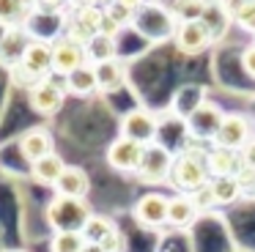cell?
I'll list each match as a JSON object with an SVG mask.
<instances>
[{
  "mask_svg": "<svg viewBox=\"0 0 255 252\" xmlns=\"http://www.w3.org/2000/svg\"><path fill=\"white\" fill-rule=\"evenodd\" d=\"M129 30L145 44H167L173 41L178 30V16L170 8V3H159V0H148L132 14V27Z\"/></svg>",
  "mask_w": 255,
  "mask_h": 252,
  "instance_id": "1",
  "label": "cell"
},
{
  "mask_svg": "<svg viewBox=\"0 0 255 252\" xmlns=\"http://www.w3.org/2000/svg\"><path fill=\"white\" fill-rule=\"evenodd\" d=\"M209 148L211 145H203V142H189L181 151H176V162H173L167 186H173L176 192H195L203 184H209Z\"/></svg>",
  "mask_w": 255,
  "mask_h": 252,
  "instance_id": "2",
  "label": "cell"
},
{
  "mask_svg": "<svg viewBox=\"0 0 255 252\" xmlns=\"http://www.w3.org/2000/svg\"><path fill=\"white\" fill-rule=\"evenodd\" d=\"M50 74H52V44L36 41V38L28 44L22 60L14 69H8V80L17 88H25V91H30L36 82L47 80Z\"/></svg>",
  "mask_w": 255,
  "mask_h": 252,
  "instance_id": "3",
  "label": "cell"
},
{
  "mask_svg": "<svg viewBox=\"0 0 255 252\" xmlns=\"http://www.w3.org/2000/svg\"><path fill=\"white\" fill-rule=\"evenodd\" d=\"M173 162H176V151L167 148L165 142L154 140L143 145V156H140V164L134 170V178L143 186H165L170 184V173H173Z\"/></svg>",
  "mask_w": 255,
  "mask_h": 252,
  "instance_id": "4",
  "label": "cell"
},
{
  "mask_svg": "<svg viewBox=\"0 0 255 252\" xmlns=\"http://www.w3.org/2000/svg\"><path fill=\"white\" fill-rule=\"evenodd\" d=\"M91 206L88 200L80 197H66V195H52V200L44 206V219L52 228V233L63 230H83L85 222L91 219Z\"/></svg>",
  "mask_w": 255,
  "mask_h": 252,
  "instance_id": "5",
  "label": "cell"
},
{
  "mask_svg": "<svg viewBox=\"0 0 255 252\" xmlns=\"http://www.w3.org/2000/svg\"><path fill=\"white\" fill-rule=\"evenodd\" d=\"M28 93V104L30 110H33L36 115H41V118H55L58 113L63 110V104H66V77L61 74H50L47 80L36 82Z\"/></svg>",
  "mask_w": 255,
  "mask_h": 252,
  "instance_id": "6",
  "label": "cell"
},
{
  "mask_svg": "<svg viewBox=\"0 0 255 252\" xmlns=\"http://www.w3.org/2000/svg\"><path fill=\"white\" fill-rule=\"evenodd\" d=\"M132 219L145 230L167 228V211H170V195L159 189H148L132 203Z\"/></svg>",
  "mask_w": 255,
  "mask_h": 252,
  "instance_id": "7",
  "label": "cell"
},
{
  "mask_svg": "<svg viewBox=\"0 0 255 252\" xmlns=\"http://www.w3.org/2000/svg\"><path fill=\"white\" fill-rule=\"evenodd\" d=\"M222 118H225V110L220 107L217 102L206 99L198 110L187 118V131L192 142H203V145H211L222 126Z\"/></svg>",
  "mask_w": 255,
  "mask_h": 252,
  "instance_id": "8",
  "label": "cell"
},
{
  "mask_svg": "<svg viewBox=\"0 0 255 252\" xmlns=\"http://www.w3.org/2000/svg\"><path fill=\"white\" fill-rule=\"evenodd\" d=\"M159 129H162V118L154 115L148 107H132L118 124V134L129 137L137 142H154L159 140Z\"/></svg>",
  "mask_w": 255,
  "mask_h": 252,
  "instance_id": "9",
  "label": "cell"
},
{
  "mask_svg": "<svg viewBox=\"0 0 255 252\" xmlns=\"http://www.w3.org/2000/svg\"><path fill=\"white\" fill-rule=\"evenodd\" d=\"M66 22H69V11L36 8V11H30V16H28V22H25V27H28L30 38H36V41L55 44L58 38L66 33Z\"/></svg>",
  "mask_w": 255,
  "mask_h": 252,
  "instance_id": "10",
  "label": "cell"
},
{
  "mask_svg": "<svg viewBox=\"0 0 255 252\" xmlns=\"http://www.w3.org/2000/svg\"><path fill=\"white\" fill-rule=\"evenodd\" d=\"M140 156H143V142L129 140V137H124V134H118L105 151L107 167L121 173V175H134V170H137V164H140Z\"/></svg>",
  "mask_w": 255,
  "mask_h": 252,
  "instance_id": "11",
  "label": "cell"
},
{
  "mask_svg": "<svg viewBox=\"0 0 255 252\" xmlns=\"http://www.w3.org/2000/svg\"><path fill=\"white\" fill-rule=\"evenodd\" d=\"M253 137L255 134H253V121H250V115H244V113H225L222 126H220V131H217V137H214L211 145L242 151Z\"/></svg>",
  "mask_w": 255,
  "mask_h": 252,
  "instance_id": "12",
  "label": "cell"
},
{
  "mask_svg": "<svg viewBox=\"0 0 255 252\" xmlns=\"http://www.w3.org/2000/svg\"><path fill=\"white\" fill-rule=\"evenodd\" d=\"M173 44L181 55H203L209 47H214V38H211L209 27L203 25L200 19H187L178 22V30L173 36Z\"/></svg>",
  "mask_w": 255,
  "mask_h": 252,
  "instance_id": "13",
  "label": "cell"
},
{
  "mask_svg": "<svg viewBox=\"0 0 255 252\" xmlns=\"http://www.w3.org/2000/svg\"><path fill=\"white\" fill-rule=\"evenodd\" d=\"M17 148H19L22 162L36 164L39 159L55 153V137H52V131L47 126H30V129H25L17 137Z\"/></svg>",
  "mask_w": 255,
  "mask_h": 252,
  "instance_id": "14",
  "label": "cell"
},
{
  "mask_svg": "<svg viewBox=\"0 0 255 252\" xmlns=\"http://www.w3.org/2000/svg\"><path fill=\"white\" fill-rule=\"evenodd\" d=\"M85 63H88V52H85L83 44L72 41L66 36H61L52 44V74L69 77L72 71H77Z\"/></svg>",
  "mask_w": 255,
  "mask_h": 252,
  "instance_id": "15",
  "label": "cell"
},
{
  "mask_svg": "<svg viewBox=\"0 0 255 252\" xmlns=\"http://www.w3.org/2000/svg\"><path fill=\"white\" fill-rule=\"evenodd\" d=\"M203 219V211L195 206L189 192H173L170 195V211H167V228L173 230H192Z\"/></svg>",
  "mask_w": 255,
  "mask_h": 252,
  "instance_id": "16",
  "label": "cell"
},
{
  "mask_svg": "<svg viewBox=\"0 0 255 252\" xmlns=\"http://www.w3.org/2000/svg\"><path fill=\"white\" fill-rule=\"evenodd\" d=\"M33 41L28 33V27H3L0 30V66L3 69H14L22 60L28 44Z\"/></svg>",
  "mask_w": 255,
  "mask_h": 252,
  "instance_id": "17",
  "label": "cell"
},
{
  "mask_svg": "<svg viewBox=\"0 0 255 252\" xmlns=\"http://www.w3.org/2000/svg\"><path fill=\"white\" fill-rule=\"evenodd\" d=\"M242 167H244L242 151L220 148V145L209 148V173H211V178H231V175H239Z\"/></svg>",
  "mask_w": 255,
  "mask_h": 252,
  "instance_id": "18",
  "label": "cell"
},
{
  "mask_svg": "<svg viewBox=\"0 0 255 252\" xmlns=\"http://www.w3.org/2000/svg\"><path fill=\"white\" fill-rule=\"evenodd\" d=\"M200 22L209 27V33H211L214 41H222V38L228 36V30L233 27V14L225 5V0H209L206 8H203V14H200Z\"/></svg>",
  "mask_w": 255,
  "mask_h": 252,
  "instance_id": "19",
  "label": "cell"
},
{
  "mask_svg": "<svg viewBox=\"0 0 255 252\" xmlns=\"http://www.w3.org/2000/svg\"><path fill=\"white\" fill-rule=\"evenodd\" d=\"M55 195L88 200V195H91V175H88V170L80 167V164H69V167L63 170L61 181L55 184Z\"/></svg>",
  "mask_w": 255,
  "mask_h": 252,
  "instance_id": "20",
  "label": "cell"
},
{
  "mask_svg": "<svg viewBox=\"0 0 255 252\" xmlns=\"http://www.w3.org/2000/svg\"><path fill=\"white\" fill-rule=\"evenodd\" d=\"M66 167H69V162L55 151V153H50V156L39 159L36 164H30V181L39 184V186H52V189H55V184L61 181V175Z\"/></svg>",
  "mask_w": 255,
  "mask_h": 252,
  "instance_id": "21",
  "label": "cell"
},
{
  "mask_svg": "<svg viewBox=\"0 0 255 252\" xmlns=\"http://www.w3.org/2000/svg\"><path fill=\"white\" fill-rule=\"evenodd\" d=\"M96 77H99V93H116L121 88H127L129 71H127L124 58H116V60L96 66Z\"/></svg>",
  "mask_w": 255,
  "mask_h": 252,
  "instance_id": "22",
  "label": "cell"
},
{
  "mask_svg": "<svg viewBox=\"0 0 255 252\" xmlns=\"http://www.w3.org/2000/svg\"><path fill=\"white\" fill-rule=\"evenodd\" d=\"M206 99H209V96H206V88L203 85H184V88H178L176 96H173V102H170V115L187 121L189 115H192L195 110L206 102Z\"/></svg>",
  "mask_w": 255,
  "mask_h": 252,
  "instance_id": "23",
  "label": "cell"
},
{
  "mask_svg": "<svg viewBox=\"0 0 255 252\" xmlns=\"http://www.w3.org/2000/svg\"><path fill=\"white\" fill-rule=\"evenodd\" d=\"M66 91L69 96H80V99L99 93V77H96V66L91 60L66 77Z\"/></svg>",
  "mask_w": 255,
  "mask_h": 252,
  "instance_id": "24",
  "label": "cell"
},
{
  "mask_svg": "<svg viewBox=\"0 0 255 252\" xmlns=\"http://www.w3.org/2000/svg\"><path fill=\"white\" fill-rule=\"evenodd\" d=\"M85 52H88V60L94 66L107 63V60L121 58V49H118V38L107 36V33H96L88 44H85Z\"/></svg>",
  "mask_w": 255,
  "mask_h": 252,
  "instance_id": "25",
  "label": "cell"
},
{
  "mask_svg": "<svg viewBox=\"0 0 255 252\" xmlns=\"http://www.w3.org/2000/svg\"><path fill=\"white\" fill-rule=\"evenodd\" d=\"M225 5L233 14V25L255 36V0H225Z\"/></svg>",
  "mask_w": 255,
  "mask_h": 252,
  "instance_id": "26",
  "label": "cell"
},
{
  "mask_svg": "<svg viewBox=\"0 0 255 252\" xmlns=\"http://www.w3.org/2000/svg\"><path fill=\"white\" fill-rule=\"evenodd\" d=\"M113 230H118L116 219L107 217V214H96L94 211V214H91V219L85 222V228H83V236L91 241V244H102Z\"/></svg>",
  "mask_w": 255,
  "mask_h": 252,
  "instance_id": "27",
  "label": "cell"
},
{
  "mask_svg": "<svg viewBox=\"0 0 255 252\" xmlns=\"http://www.w3.org/2000/svg\"><path fill=\"white\" fill-rule=\"evenodd\" d=\"M211 186H214L217 206L220 208H228V206H233V203H239L244 197L242 184H239L236 175H231V178H211Z\"/></svg>",
  "mask_w": 255,
  "mask_h": 252,
  "instance_id": "28",
  "label": "cell"
},
{
  "mask_svg": "<svg viewBox=\"0 0 255 252\" xmlns=\"http://www.w3.org/2000/svg\"><path fill=\"white\" fill-rule=\"evenodd\" d=\"M30 11L22 0H0V27H22Z\"/></svg>",
  "mask_w": 255,
  "mask_h": 252,
  "instance_id": "29",
  "label": "cell"
},
{
  "mask_svg": "<svg viewBox=\"0 0 255 252\" xmlns=\"http://www.w3.org/2000/svg\"><path fill=\"white\" fill-rule=\"evenodd\" d=\"M88 239L83 236V230H63V233L50 236V252H83Z\"/></svg>",
  "mask_w": 255,
  "mask_h": 252,
  "instance_id": "30",
  "label": "cell"
},
{
  "mask_svg": "<svg viewBox=\"0 0 255 252\" xmlns=\"http://www.w3.org/2000/svg\"><path fill=\"white\" fill-rule=\"evenodd\" d=\"M206 3H209V0H173L170 8L176 11L178 22H187V19H200Z\"/></svg>",
  "mask_w": 255,
  "mask_h": 252,
  "instance_id": "31",
  "label": "cell"
},
{
  "mask_svg": "<svg viewBox=\"0 0 255 252\" xmlns=\"http://www.w3.org/2000/svg\"><path fill=\"white\" fill-rule=\"evenodd\" d=\"M192 195V200H195V206L200 208L203 214H211V211H217V195H214V186H211V181L209 184H203L200 189H195V192H189Z\"/></svg>",
  "mask_w": 255,
  "mask_h": 252,
  "instance_id": "32",
  "label": "cell"
},
{
  "mask_svg": "<svg viewBox=\"0 0 255 252\" xmlns=\"http://www.w3.org/2000/svg\"><path fill=\"white\" fill-rule=\"evenodd\" d=\"M239 66H242V71L250 80H255V41H250L247 47H242V52H239Z\"/></svg>",
  "mask_w": 255,
  "mask_h": 252,
  "instance_id": "33",
  "label": "cell"
},
{
  "mask_svg": "<svg viewBox=\"0 0 255 252\" xmlns=\"http://www.w3.org/2000/svg\"><path fill=\"white\" fill-rule=\"evenodd\" d=\"M102 247H105L107 252H127V239H124L121 230H113V233L102 241Z\"/></svg>",
  "mask_w": 255,
  "mask_h": 252,
  "instance_id": "34",
  "label": "cell"
},
{
  "mask_svg": "<svg viewBox=\"0 0 255 252\" xmlns=\"http://www.w3.org/2000/svg\"><path fill=\"white\" fill-rule=\"evenodd\" d=\"M39 8H52V11H69V5H74V0H39Z\"/></svg>",
  "mask_w": 255,
  "mask_h": 252,
  "instance_id": "35",
  "label": "cell"
},
{
  "mask_svg": "<svg viewBox=\"0 0 255 252\" xmlns=\"http://www.w3.org/2000/svg\"><path fill=\"white\" fill-rule=\"evenodd\" d=\"M242 159H244V164H250V167H255V137L247 142V145L242 148Z\"/></svg>",
  "mask_w": 255,
  "mask_h": 252,
  "instance_id": "36",
  "label": "cell"
},
{
  "mask_svg": "<svg viewBox=\"0 0 255 252\" xmlns=\"http://www.w3.org/2000/svg\"><path fill=\"white\" fill-rule=\"evenodd\" d=\"M80 5H94V8H107L113 0H77Z\"/></svg>",
  "mask_w": 255,
  "mask_h": 252,
  "instance_id": "37",
  "label": "cell"
},
{
  "mask_svg": "<svg viewBox=\"0 0 255 252\" xmlns=\"http://www.w3.org/2000/svg\"><path fill=\"white\" fill-rule=\"evenodd\" d=\"M116 3H121V5H127V8H132V11H137L143 3H148V0H116Z\"/></svg>",
  "mask_w": 255,
  "mask_h": 252,
  "instance_id": "38",
  "label": "cell"
},
{
  "mask_svg": "<svg viewBox=\"0 0 255 252\" xmlns=\"http://www.w3.org/2000/svg\"><path fill=\"white\" fill-rule=\"evenodd\" d=\"M83 252H107V250H105V247H102V244H91V241H88Z\"/></svg>",
  "mask_w": 255,
  "mask_h": 252,
  "instance_id": "39",
  "label": "cell"
},
{
  "mask_svg": "<svg viewBox=\"0 0 255 252\" xmlns=\"http://www.w3.org/2000/svg\"><path fill=\"white\" fill-rule=\"evenodd\" d=\"M22 3L28 5V11H36V8H39V5H41L39 0H22Z\"/></svg>",
  "mask_w": 255,
  "mask_h": 252,
  "instance_id": "40",
  "label": "cell"
},
{
  "mask_svg": "<svg viewBox=\"0 0 255 252\" xmlns=\"http://www.w3.org/2000/svg\"><path fill=\"white\" fill-rule=\"evenodd\" d=\"M3 252H30V250H22V247H11V250H3Z\"/></svg>",
  "mask_w": 255,
  "mask_h": 252,
  "instance_id": "41",
  "label": "cell"
},
{
  "mask_svg": "<svg viewBox=\"0 0 255 252\" xmlns=\"http://www.w3.org/2000/svg\"><path fill=\"white\" fill-rule=\"evenodd\" d=\"M159 3H173V0H159Z\"/></svg>",
  "mask_w": 255,
  "mask_h": 252,
  "instance_id": "42",
  "label": "cell"
},
{
  "mask_svg": "<svg viewBox=\"0 0 255 252\" xmlns=\"http://www.w3.org/2000/svg\"><path fill=\"white\" fill-rule=\"evenodd\" d=\"M253 41H255V36H253Z\"/></svg>",
  "mask_w": 255,
  "mask_h": 252,
  "instance_id": "43",
  "label": "cell"
}]
</instances>
